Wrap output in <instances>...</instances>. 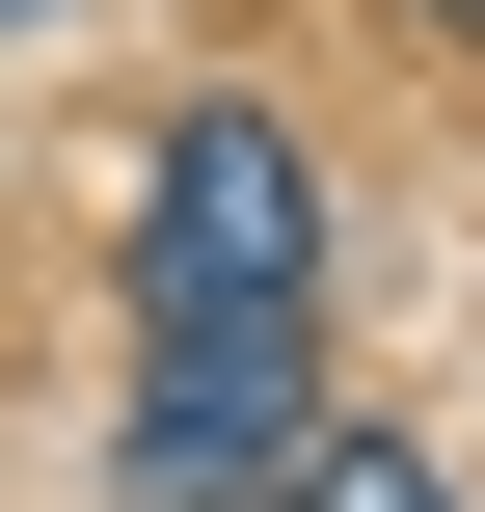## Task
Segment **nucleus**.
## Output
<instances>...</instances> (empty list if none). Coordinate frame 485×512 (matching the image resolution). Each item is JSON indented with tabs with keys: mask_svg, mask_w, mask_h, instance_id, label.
<instances>
[{
	"mask_svg": "<svg viewBox=\"0 0 485 512\" xmlns=\"http://www.w3.org/2000/svg\"><path fill=\"white\" fill-rule=\"evenodd\" d=\"M135 324H324V162L270 108H162V162H135Z\"/></svg>",
	"mask_w": 485,
	"mask_h": 512,
	"instance_id": "f257e3e1",
	"label": "nucleus"
},
{
	"mask_svg": "<svg viewBox=\"0 0 485 512\" xmlns=\"http://www.w3.org/2000/svg\"><path fill=\"white\" fill-rule=\"evenodd\" d=\"M324 324H162L135 351V432H108V512H270L324 459Z\"/></svg>",
	"mask_w": 485,
	"mask_h": 512,
	"instance_id": "f03ea898",
	"label": "nucleus"
},
{
	"mask_svg": "<svg viewBox=\"0 0 485 512\" xmlns=\"http://www.w3.org/2000/svg\"><path fill=\"white\" fill-rule=\"evenodd\" d=\"M270 512H459V459H405V432H324V459H297Z\"/></svg>",
	"mask_w": 485,
	"mask_h": 512,
	"instance_id": "7ed1b4c3",
	"label": "nucleus"
},
{
	"mask_svg": "<svg viewBox=\"0 0 485 512\" xmlns=\"http://www.w3.org/2000/svg\"><path fill=\"white\" fill-rule=\"evenodd\" d=\"M432 27H485V0H432Z\"/></svg>",
	"mask_w": 485,
	"mask_h": 512,
	"instance_id": "20e7f679",
	"label": "nucleus"
}]
</instances>
